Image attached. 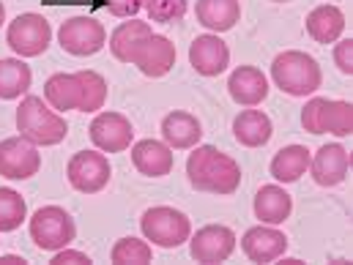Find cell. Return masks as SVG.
Wrapping results in <instances>:
<instances>
[{
    "label": "cell",
    "instance_id": "obj_1",
    "mask_svg": "<svg viewBox=\"0 0 353 265\" xmlns=\"http://www.w3.org/2000/svg\"><path fill=\"white\" fill-rule=\"evenodd\" d=\"M186 176H189V183L197 191L233 194L241 183V167L236 165V159L216 151L214 145H197L189 153Z\"/></svg>",
    "mask_w": 353,
    "mask_h": 265
},
{
    "label": "cell",
    "instance_id": "obj_2",
    "mask_svg": "<svg viewBox=\"0 0 353 265\" xmlns=\"http://www.w3.org/2000/svg\"><path fill=\"white\" fill-rule=\"evenodd\" d=\"M17 129L33 145H58L66 140L69 131L66 120L58 112H52L39 96L22 98V104L17 107Z\"/></svg>",
    "mask_w": 353,
    "mask_h": 265
},
{
    "label": "cell",
    "instance_id": "obj_3",
    "mask_svg": "<svg viewBox=\"0 0 353 265\" xmlns=\"http://www.w3.org/2000/svg\"><path fill=\"white\" fill-rule=\"evenodd\" d=\"M271 77H274L276 88L288 96H310L323 83L318 61L299 50H288V52L276 55L271 63Z\"/></svg>",
    "mask_w": 353,
    "mask_h": 265
},
{
    "label": "cell",
    "instance_id": "obj_4",
    "mask_svg": "<svg viewBox=\"0 0 353 265\" xmlns=\"http://www.w3.org/2000/svg\"><path fill=\"white\" fill-rule=\"evenodd\" d=\"M140 227H143V235L148 241H154L157 246H162V249H178L192 235L189 216L170 208V205L148 208L140 219Z\"/></svg>",
    "mask_w": 353,
    "mask_h": 265
},
{
    "label": "cell",
    "instance_id": "obj_5",
    "mask_svg": "<svg viewBox=\"0 0 353 265\" xmlns=\"http://www.w3.org/2000/svg\"><path fill=\"white\" fill-rule=\"evenodd\" d=\"M74 235H77L74 219L58 205H44L30 219V238L39 249L58 252V249L69 246L74 241Z\"/></svg>",
    "mask_w": 353,
    "mask_h": 265
},
{
    "label": "cell",
    "instance_id": "obj_6",
    "mask_svg": "<svg viewBox=\"0 0 353 265\" xmlns=\"http://www.w3.org/2000/svg\"><path fill=\"white\" fill-rule=\"evenodd\" d=\"M301 123L312 134H334L348 137L353 131V107L348 101H329V98H310L301 109Z\"/></svg>",
    "mask_w": 353,
    "mask_h": 265
},
{
    "label": "cell",
    "instance_id": "obj_7",
    "mask_svg": "<svg viewBox=\"0 0 353 265\" xmlns=\"http://www.w3.org/2000/svg\"><path fill=\"white\" fill-rule=\"evenodd\" d=\"M50 39H52L50 22L41 14H19L8 25V33H6L8 47L19 58H36V55H41L50 47Z\"/></svg>",
    "mask_w": 353,
    "mask_h": 265
},
{
    "label": "cell",
    "instance_id": "obj_8",
    "mask_svg": "<svg viewBox=\"0 0 353 265\" xmlns=\"http://www.w3.org/2000/svg\"><path fill=\"white\" fill-rule=\"evenodd\" d=\"M58 41H61V47L66 52L83 58V55H93V52H99L104 47L107 33H104L101 22L93 19V17H72V19H66L61 25Z\"/></svg>",
    "mask_w": 353,
    "mask_h": 265
},
{
    "label": "cell",
    "instance_id": "obj_9",
    "mask_svg": "<svg viewBox=\"0 0 353 265\" xmlns=\"http://www.w3.org/2000/svg\"><path fill=\"white\" fill-rule=\"evenodd\" d=\"M66 176H69V183L83 191V194H96L101 191L107 183H110V162L104 153H96V151H80L72 156L69 167H66Z\"/></svg>",
    "mask_w": 353,
    "mask_h": 265
},
{
    "label": "cell",
    "instance_id": "obj_10",
    "mask_svg": "<svg viewBox=\"0 0 353 265\" xmlns=\"http://www.w3.org/2000/svg\"><path fill=\"white\" fill-rule=\"evenodd\" d=\"M41 170L36 145L25 137H8L0 142V176L11 180H28Z\"/></svg>",
    "mask_w": 353,
    "mask_h": 265
},
{
    "label": "cell",
    "instance_id": "obj_11",
    "mask_svg": "<svg viewBox=\"0 0 353 265\" xmlns=\"http://www.w3.org/2000/svg\"><path fill=\"white\" fill-rule=\"evenodd\" d=\"M132 120L121 112H99L90 123V140L104 153H121L132 145Z\"/></svg>",
    "mask_w": 353,
    "mask_h": 265
},
{
    "label": "cell",
    "instance_id": "obj_12",
    "mask_svg": "<svg viewBox=\"0 0 353 265\" xmlns=\"http://www.w3.org/2000/svg\"><path fill=\"white\" fill-rule=\"evenodd\" d=\"M236 235L225 224H208L192 235V257L197 263H222L233 255Z\"/></svg>",
    "mask_w": 353,
    "mask_h": 265
},
{
    "label": "cell",
    "instance_id": "obj_13",
    "mask_svg": "<svg viewBox=\"0 0 353 265\" xmlns=\"http://www.w3.org/2000/svg\"><path fill=\"white\" fill-rule=\"evenodd\" d=\"M132 63L145 74V77H165L176 66V44L170 39L151 33L132 55Z\"/></svg>",
    "mask_w": 353,
    "mask_h": 265
},
{
    "label": "cell",
    "instance_id": "obj_14",
    "mask_svg": "<svg viewBox=\"0 0 353 265\" xmlns=\"http://www.w3.org/2000/svg\"><path fill=\"white\" fill-rule=\"evenodd\" d=\"M189 63H192V69H194L197 74H203V77H216V74H222V72L228 69V63H230V50H228V44H225L219 36L205 33V36H197V39L192 41V47H189Z\"/></svg>",
    "mask_w": 353,
    "mask_h": 265
},
{
    "label": "cell",
    "instance_id": "obj_15",
    "mask_svg": "<svg viewBox=\"0 0 353 265\" xmlns=\"http://www.w3.org/2000/svg\"><path fill=\"white\" fill-rule=\"evenodd\" d=\"M310 170H312V178L318 186H337L345 180L348 170H351V153L337 142L323 145L315 153V159H310Z\"/></svg>",
    "mask_w": 353,
    "mask_h": 265
},
{
    "label": "cell",
    "instance_id": "obj_16",
    "mask_svg": "<svg viewBox=\"0 0 353 265\" xmlns=\"http://www.w3.org/2000/svg\"><path fill=\"white\" fill-rule=\"evenodd\" d=\"M241 249H244V255H247L252 263H274L276 257L285 255L288 238H285V233L261 224V227H252V230L244 233Z\"/></svg>",
    "mask_w": 353,
    "mask_h": 265
},
{
    "label": "cell",
    "instance_id": "obj_17",
    "mask_svg": "<svg viewBox=\"0 0 353 265\" xmlns=\"http://www.w3.org/2000/svg\"><path fill=\"white\" fill-rule=\"evenodd\" d=\"M132 162L134 167L148 178H165L170 176L176 159L168 142L159 140H140L137 145H132Z\"/></svg>",
    "mask_w": 353,
    "mask_h": 265
},
{
    "label": "cell",
    "instance_id": "obj_18",
    "mask_svg": "<svg viewBox=\"0 0 353 265\" xmlns=\"http://www.w3.org/2000/svg\"><path fill=\"white\" fill-rule=\"evenodd\" d=\"M228 88H230L233 101H239L244 107H255L268 96V80H265L263 72L255 69V66H239L230 74Z\"/></svg>",
    "mask_w": 353,
    "mask_h": 265
},
{
    "label": "cell",
    "instance_id": "obj_19",
    "mask_svg": "<svg viewBox=\"0 0 353 265\" xmlns=\"http://www.w3.org/2000/svg\"><path fill=\"white\" fill-rule=\"evenodd\" d=\"M162 137H165V142L170 148H194L200 142V137H203V126H200V120L194 115L176 109V112L165 115Z\"/></svg>",
    "mask_w": 353,
    "mask_h": 265
},
{
    "label": "cell",
    "instance_id": "obj_20",
    "mask_svg": "<svg viewBox=\"0 0 353 265\" xmlns=\"http://www.w3.org/2000/svg\"><path fill=\"white\" fill-rule=\"evenodd\" d=\"M241 19V0H197V22L208 30H230Z\"/></svg>",
    "mask_w": 353,
    "mask_h": 265
},
{
    "label": "cell",
    "instance_id": "obj_21",
    "mask_svg": "<svg viewBox=\"0 0 353 265\" xmlns=\"http://www.w3.org/2000/svg\"><path fill=\"white\" fill-rule=\"evenodd\" d=\"M233 134L241 145L247 148H261L271 140L274 134V126H271V118L261 112V109H244L236 120H233Z\"/></svg>",
    "mask_w": 353,
    "mask_h": 265
},
{
    "label": "cell",
    "instance_id": "obj_22",
    "mask_svg": "<svg viewBox=\"0 0 353 265\" xmlns=\"http://www.w3.org/2000/svg\"><path fill=\"white\" fill-rule=\"evenodd\" d=\"M44 98L52 109H80L83 101V85L77 74H52L44 83Z\"/></svg>",
    "mask_w": 353,
    "mask_h": 265
},
{
    "label": "cell",
    "instance_id": "obj_23",
    "mask_svg": "<svg viewBox=\"0 0 353 265\" xmlns=\"http://www.w3.org/2000/svg\"><path fill=\"white\" fill-rule=\"evenodd\" d=\"M345 30V17L337 6H318L310 11L307 17V33L318 41V44H332L340 39V33Z\"/></svg>",
    "mask_w": 353,
    "mask_h": 265
},
{
    "label": "cell",
    "instance_id": "obj_24",
    "mask_svg": "<svg viewBox=\"0 0 353 265\" xmlns=\"http://www.w3.org/2000/svg\"><path fill=\"white\" fill-rule=\"evenodd\" d=\"M293 211V200L282 186H263L255 194V216L265 224H282Z\"/></svg>",
    "mask_w": 353,
    "mask_h": 265
},
{
    "label": "cell",
    "instance_id": "obj_25",
    "mask_svg": "<svg viewBox=\"0 0 353 265\" xmlns=\"http://www.w3.org/2000/svg\"><path fill=\"white\" fill-rule=\"evenodd\" d=\"M151 33H154V30H151L148 22H140V19L123 22V25H118V28L112 30V36H110V50H112V55H115L118 61L132 63L134 50H137Z\"/></svg>",
    "mask_w": 353,
    "mask_h": 265
},
{
    "label": "cell",
    "instance_id": "obj_26",
    "mask_svg": "<svg viewBox=\"0 0 353 265\" xmlns=\"http://www.w3.org/2000/svg\"><path fill=\"white\" fill-rule=\"evenodd\" d=\"M310 170V151L304 145H288L274 153L271 159V176L279 183H296Z\"/></svg>",
    "mask_w": 353,
    "mask_h": 265
},
{
    "label": "cell",
    "instance_id": "obj_27",
    "mask_svg": "<svg viewBox=\"0 0 353 265\" xmlns=\"http://www.w3.org/2000/svg\"><path fill=\"white\" fill-rule=\"evenodd\" d=\"M30 66H25L17 58H3L0 61V98H17L30 88Z\"/></svg>",
    "mask_w": 353,
    "mask_h": 265
},
{
    "label": "cell",
    "instance_id": "obj_28",
    "mask_svg": "<svg viewBox=\"0 0 353 265\" xmlns=\"http://www.w3.org/2000/svg\"><path fill=\"white\" fill-rule=\"evenodd\" d=\"M28 216V205L22 200V194H17L14 189H0V233H11L17 230Z\"/></svg>",
    "mask_w": 353,
    "mask_h": 265
},
{
    "label": "cell",
    "instance_id": "obj_29",
    "mask_svg": "<svg viewBox=\"0 0 353 265\" xmlns=\"http://www.w3.org/2000/svg\"><path fill=\"white\" fill-rule=\"evenodd\" d=\"M151 257L154 249L140 238H121L110 252V260L115 265H145L151 263Z\"/></svg>",
    "mask_w": 353,
    "mask_h": 265
},
{
    "label": "cell",
    "instance_id": "obj_30",
    "mask_svg": "<svg viewBox=\"0 0 353 265\" xmlns=\"http://www.w3.org/2000/svg\"><path fill=\"white\" fill-rule=\"evenodd\" d=\"M80 85H83V101H80V112H96L104 107L107 101V83L101 74L96 72H77Z\"/></svg>",
    "mask_w": 353,
    "mask_h": 265
},
{
    "label": "cell",
    "instance_id": "obj_31",
    "mask_svg": "<svg viewBox=\"0 0 353 265\" xmlns=\"http://www.w3.org/2000/svg\"><path fill=\"white\" fill-rule=\"evenodd\" d=\"M145 11L154 22H178L186 14V0H145Z\"/></svg>",
    "mask_w": 353,
    "mask_h": 265
},
{
    "label": "cell",
    "instance_id": "obj_32",
    "mask_svg": "<svg viewBox=\"0 0 353 265\" xmlns=\"http://www.w3.org/2000/svg\"><path fill=\"white\" fill-rule=\"evenodd\" d=\"M104 6L115 17H134L145 6V0H104Z\"/></svg>",
    "mask_w": 353,
    "mask_h": 265
},
{
    "label": "cell",
    "instance_id": "obj_33",
    "mask_svg": "<svg viewBox=\"0 0 353 265\" xmlns=\"http://www.w3.org/2000/svg\"><path fill=\"white\" fill-rule=\"evenodd\" d=\"M334 61H337V66H340L343 74H353V41L351 39H345V41L337 44Z\"/></svg>",
    "mask_w": 353,
    "mask_h": 265
},
{
    "label": "cell",
    "instance_id": "obj_34",
    "mask_svg": "<svg viewBox=\"0 0 353 265\" xmlns=\"http://www.w3.org/2000/svg\"><path fill=\"white\" fill-rule=\"evenodd\" d=\"M66 263H90L88 255H83V252H72V249H58V255L52 257V265H66Z\"/></svg>",
    "mask_w": 353,
    "mask_h": 265
},
{
    "label": "cell",
    "instance_id": "obj_35",
    "mask_svg": "<svg viewBox=\"0 0 353 265\" xmlns=\"http://www.w3.org/2000/svg\"><path fill=\"white\" fill-rule=\"evenodd\" d=\"M0 263L3 265H22L25 260H22V257H17V255H8V257H0Z\"/></svg>",
    "mask_w": 353,
    "mask_h": 265
},
{
    "label": "cell",
    "instance_id": "obj_36",
    "mask_svg": "<svg viewBox=\"0 0 353 265\" xmlns=\"http://www.w3.org/2000/svg\"><path fill=\"white\" fill-rule=\"evenodd\" d=\"M3 19H6V8H3V3H0V25H3Z\"/></svg>",
    "mask_w": 353,
    "mask_h": 265
},
{
    "label": "cell",
    "instance_id": "obj_37",
    "mask_svg": "<svg viewBox=\"0 0 353 265\" xmlns=\"http://www.w3.org/2000/svg\"><path fill=\"white\" fill-rule=\"evenodd\" d=\"M276 3H285V0H276Z\"/></svg>",
    "mask_w": 353,
    "mask_h": 265
}]
</instances>
